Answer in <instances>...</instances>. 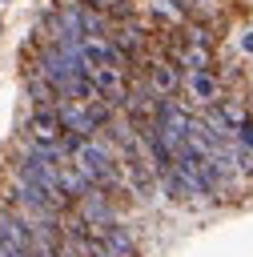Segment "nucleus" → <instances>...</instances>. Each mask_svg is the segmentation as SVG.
Segmentation results:
<instances>
[{"label": "nucleus", "instance_id": "6", "mask_svg": "<svg viewBox=\"0 0 253 257\" xmlns=\"http://www.w3.org/2000/svg\"><path fill=\"white\" fill-rule=\"evenodd\" d=\"M241 48H245V52H253V32H245V36H241Z\"/></svg>", "mask_w": 253, "mask_h": 257}, {"label": "nucleus", "instance_id": "4", "mask_svg": "<svg viewBox=\"0 0 253 257\" xmlns=\"http://www.w3.org/2000/svg\"><path fill=\"white\" fill-rule=\"evenodd\" d=\"M96 229H100L104 245L112 249V257H141V253H137V241H133V229H129V225L112 221V225H96Z\"/></svg>", "mask_w": 253, "mask_h": 257}, {"label": "nucleus", "instance_id": "5", "mask_svg": "<svg viewBox=\"0 0 253 257\" xmlns=\"http://www.w3.org/2000/svg\"><path fill=\"white\" fill-rule=\"evenodd\" d=\"M233 141H237L241 149H253V112H249V120H245V124L233 133Z\"/></svg>", "mask_w": 253, "mask_h": 257}, {"label": "nucleus", "instance_id": "2", "mask_svg": "<svg viewBox=\"0 0 253 257\" xmlns=\"http://www.w3.org/2000/svg\"><path fill=\"white\" fill-rule=\"evenodd\" d=\"M145 80H149V88L157 96H181L185 92V68L173 64V60H165V56H157V48L145 60Z\"/></svg>", "mask_w": 253, "mask_h": 257}, {"label": "nucleus", "instance_id": "1", "mask_svg": "<svg viewBox=\"0 0 253 257\" xmlns=\"http://www.w3.org/2000/svg\"><path fill=\"white\" fill-rule=\"evenodd\" d=\"M64 137H68V133H64L56 108H32V116H28V141H32V145L64 157ZM64 161H68V157H64Z\"/></svg>", "mask_w": 253, "mask_h": 257}, {"label": "nucleus", "instance_id": "3", "mask_svg": "<svg viewBox=\"0 0 253 257\" xmlns=\"http://www.w3.org/2000/svg\"><path fill=\"white\" fill-rule=\"evenodd\" d=\"M185 96L197 104V108H209L225 96V80L217 68H197V72H185Z\"/></svg>", "mask_w": 253, "mask_h": 257}]
</instances>
